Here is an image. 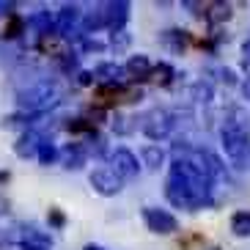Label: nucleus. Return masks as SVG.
<instances>
[{
  "label": "nucleus",
  "mask_w": 250,
  "mask_h": 250,
  "mask_svg": "<svg viewBox=\"0 0 250 250\" xmlns=\"http://www.w3.org/2000/svg\"><path fill=\"white\" fill-rule=\"evenodd\" d=\"M104 14H107V30L118 33V30H124L126 20H129V3H124V0L104 3Z\"/></svg>",
  "instance_id": "9d476101"
},
{
  "label": "nucleus",
  "mask_w": 250,
  "mask_h": 250,
  "mask_svg": "<svg viewBox=\"0 0 250 250\" xmlns=\"http://www.w3.org/2000/svg\"><path fill=\"white\" fill-rule=\"evenodd\" d=\"M36 160L42 162V165H52V162L58 160V148H55L52 140H44V143L36 148Z\"/></svg>",
  "instance_id": "aec40b11"
},
{
  "label": "nucleus",
  "mask_w": 250,
  "mask_h": 250,
  "mask_svg": "<svg viewBox=\"0 0 250 250\" xmlns=\"http://www.w3.org/2000/svg\"><path fill=\"white\" fill-rule=\"evenodd\" d=\"M83 50H85V52H102L104 44H102V42H96V39L85 36V39H83Z\"/></svg>",
  "instance_id": "a878e982"
},
{
  "label": "nucleus",
  "mask_w": 250,
  "mask_h": 250,
  "mask_svg": "<svg viewBox=\"0 0 250 250\" xmlns=\"http://www.w3.org/2000/svg\"><path fill=\"white\" fill-rule=\"evenodd\" d=\"M80 17H83V11H80V6H63L58 11V17L52 20V25H55V30H58V36H72V30L80 25Z\"/></svg>",
  "instance_id": "1a4fd4ad"
},
{
  "label": "nucleus",
  "mask_w": 250,
  "mask_h": 250,
  "mask_svg": "<svg viewBox=\"0 0 250 250\" xmlns=\"http://www.w3.org/2000/svg\"><path fill=\"white\" fill-rule=\"evenodd\" d=\"M25 250H50V248H44V245H25Z\"/></svg>",
  "instance_id": "c85d7f7f"
},
{
  "label": "nucleus",
  "mask_w": 250,
  "mask_h": 250,
  "mask_svg": "<svg viewBox=\"0 0 250 250\" xmlns=\"http://www.w3.org/2000/svg\"><path fill=\"white\" fill-rule=\"evenodd\" d=\"M160 39L165 42V44H170V50H173V52H182V50L190 47V36H187V30H165Z\"/></svg>",
  "instance_id": "f3484780"
},
{
  "label": "nucleus",
  "mask_w": 250,
  "mask_h": 250,
  "mask_svg": "<svg viewBox=\"0 0 250 250\" xmlns=\"http://www.w3.org/2000/svg\"><path fill=\"white\" fill-rule=\"evenodd\" d=\"M126 44H129V36H126V30H118V33H113V39H110V47L113 50H126Z\"/></svg>",
  "instance_id": "393cba45"
},
{
  "label": "nucleus",
  "mask_w": 250,
  "mask_h": 250,
  "mask_svg": "<svg viewBox=\"0 0 250 250\" xmlns=\"http://www.w3.org/2000/svg\"><path fill=\"white\" fill-rule=\"evenodd\" d=\"M66 129L72 135H94L96 132V121H91V118H72V121H69L66 124Z\"/></svg>",
  "instance_id": "6ab92c4d"
},
{
  "label": "nucleus",
  "mask_w": 250,
  "mask_h": 250,
  "mask_svg": "<svg viewBox=\"0 0 250 250\" xmlns=\"http://www.w3.org/2000/svg\"><path fill=\"white\" fill-rule=\"evenodd\" d=\"M126 80H148L151 77V61L146 55H132V58L126 61Z\"/></svg>",
  "instance_id": "9b49d317"
},
{
  "label": "nucleus",
  "mask_w": 250,
  "mask_h": 250,
  "mask_svg": "<svg viewBox=\"0 0 250 250\" xmlns=\"http://www.w3.org/2000/svg\"><path fill=\"white\" fill-rule=\"evenodd\" d=\"M151 74H154V80L160 83V85H170V83H173V77H176V72H173V66H168V63H160V66H151Z\"/></svg>",
  "instance_id": "4be33fe9"
},
{
  "label": "nucleus",
  "mask_w": 250,
  "mask_h": 250,
  "mask_svg": "<svg viewBox=\"0 0 250 250\" xmlns=\"http://www.w3.org/2000/svg\"><path fill=\"white\" fill-rule=\"evenodd\" d=\"M25 30L36 33V36H52L55 25H52V17L47 14V11H36V14H30L28 20H25Z\"/></svg>",
  "instance_id": "ddd939ff"
},
{
  "label": "nucleus",
  "mask_w": 250,
  "mask_h": 250,
  "mask_svg": "<svg viewBox=\"0 0 250 250\" xmlns=\"http://www.w3.org/2000/svg\"><path fill=\"white\" fill-rule=\"evenodd\" d=\"M231 3H212V6H204V17L209 25H220L226 20H231Z\"/></svg>",
  "instance_id": "2eb2a0df"
},
{
  "label": "nucleus",
  "mask_w": 250,
  "mask_h": 250,
  "mask_svg": "<svg viewBox=\"0 0 250 250\" xmlns=\"http://www.w3.org/2000/svg\"><path fill=\"white\" fill-rule=\"evenodd\" d=\"M220 140H223V151L231 160V165L239 170L250 168V132L242 124V118L236 113V118H226L220 129Z\"/></svg>",
  "instance_id": "f03ea898"
},
{
  "label": "nucleus",
  "mask_w": 250,
  "mask_h": 250,
  "mask_svg": "<svg viewBox=\"0 0 250 250\" xmlns=\"http://www.w3.org/2000/svg\"><path fill=\"white\" fill-rule=\"evenodd\" d=\"M85 250H102L99 245H85Z\"/></svg>",
  "instance_id": "c756f323"
},
{
  "label": "nucleus",
  "mask_w": 250,
  "mask_h": 250,
  "mask_svg": "<svg viewBox=\"0 0 250 250\" xmlns=\"http://www.w3.org/2000/svg\"><path fill=\"white\" fill-rule=\"evenodd\" d=\"M231 231L236 236H250V212H236L231 220Z\"/></svg>",
  "instance_id": "412c9836"
},
{
  "label": "nucleus",
  "mask_w": 250,
  "mask_h": 250,
  "mask_svg": "<svg viewBox=\"0 0 250 250\" xmlns=\"http://www.w3.org/2000/svg\"><path fill=\"white\" fill-rule=\"evenodd\" d=\"M88 182L99 195H116V192H121V187H124V182H121L110 168H96L88 176Z\"/></svg>",
  "instance_id": "0eeeda50"
},
{
  "label": "nucleus",
  "mask_w": 250,
  "mask_h": 250,
  "mask_svg": "<svg viewBox=\"0 0 250 250\" xmlns=\"http://www.w3.org/2000/svg\"><path fill=\"white\" fill-rule=\"evenodd\" d=\"M61 99H63V91H61V85L55 80H36L17 91V104H20L22 113L44 116L50 107L61 104Z\"/></svg>",
  "instance_id": "7ed1b4c3"
},
{
  "label": "nucleus",
  "mask_w": 250,
  "mask_h": 250,
  "mask_svg": "<svg viewBox=\"0 0 250 250\" xmlns=\"http://www.w3.org/2000/svg\"><path fill=\"white\" fill-rule=\"evenodd\" d=\"M143 220H146L148 231H154V234H173V231H179V220L170 212H165V209L146 206L143 209Z\"/></svg>",
  "instance_id": "423d86ee"
},
{
  "label": "nucleus",
  "mask_w": 250,
  "mask_h": 250,
  "mask_svg": "<svg viewBox=\"0 0 250 250\" xmlns=\"http://www.w3.org/2000/svg\"><path fill=\"white\" fill-rule=\"evenodd\" d=\"M192 96H198V102H209V99H212V85H209V83H198V85L192 88Z\"/></svg>",
  "instance_id": "b1692460"
},
{
  "label": "nucleus",
  "mask_w": 250,
  "mask_h": 250,
  "mask_svg": "<svg viewBox=\"0 0 250 250\" xmlns=\"http://www.w3.org/2000/svg\"><path fill=\"white\" fill-rule=\"evenodd\" d=\"M61 157H63V165H66L69 170H80L83 165H85V160H88V148L83 146V143H69V146L61 151Z\"/></svg>",
  "instance_id": "f8f14e48"
},
{
  "label": "nucleus",
  "mask_w": 250,
  "mask_h": 250,
  "mask_svg": "<svg viewBox=\"0 0 250 250\" xmlns=\"http://www.w3.org/2000/svg\"><path fill=\"white\" fill-rule=\"evenodd\" d=\"M44 140H50V138H44L39 129H28V132L20 138V143H17V154L20 157H36V148L42 146Z\"/></svg>",
  "instance_id": "4468645a"
},
{
  "label": "nucleus",
  "mask_w": 250,
  "mask_h": 250,
  "mask_svg": "<svg viewBox=\"0 0 250 250\" xmlns=\"http://www.w3.org/2000/svg\"><path fill=\"white\" fill-rule=\"evenodd\" d=\"M132 118H126V116H116V121H113V132L116 135H129L138 126V118H135V124H129Z\"/></svg>",
  "instance_id": "5701e85b"
},
{
  "label": "nucleus",
  "mask_w": 250,
  "mask_h": 250,
  "mask_svg": "<svg viewBox=\"0 0 250 250\" xmlns=\"http://www.w3.org/2000/svg\"><path fill=\"white\" fill-rule=\"evenodd\" d=\"M99 85H126V72L124 66H118V63H99V66L91 72Z\"/></svg>",
  "instance_id": "6e6552de"
},
{
  "label": "nucleus",
  "mask_w": 250,
  "mask_h": 250,
  "mask_svg": "<svg viewBox=\"0 0 250 250\" xmlns=\"http://www.w3.org/2000/svg\"><path fill=\"white\" fill-rule=\"evenodd\" d=\"M77 83H80V85H91V83H94V77H91V72H80Z\"/></svg>",
  "instance_id": "cd10ccee"
},
{
  "label": "nucleus",
  "mask_w": 250,
  "mask_h": 250,
  "mask_svg": "<svg viewBox=\"0 0 250 250\" xmlns=\"http://www.w3.org/2000/svg\"><path fill=\"white\" fill-rule=\"evenodd\" d=\"M223 176L226 168L212 151L190 143H173V162L165 179V198L187 212L212 209L217 204L214 187Z\"/></svg>",
  "instance_id": "f257e3e1"
},
{
  "label": "nucleus",
  "mask_w": 250,
  "mask_h": 250,
  "mask_svg": "<svg viewBox=\"0 0 250 250\" xmlns=\"http://www.w3.org/2000/svg\"><path fill=\"white\" fill-rule=\"evenodd\" d=\"M179 113L173 110H165V107H154L151 113H146V116L140 118V129H143V135L151 140H165L173 135V129H176L182 121H179Z\"/></svg>",
  "instance_id": "20e7f679"
},
{
  "label": "nucleus",
  "mask_w": 250,
  "mask_h": 250,
  "mask_svg": "<svg viewBox=\"0 0 250 250\" xmlns=\"http://www.w3.org/2000/svg\"><path fill=\"white\" fill-rule=\"evenodd\" d=\"M63 223H66V217H63V214H61L58 209H50V226L61 228V226H63Z\"/></svg>",
  "instance_id": "bb28decb"
},
{
  "label": "nucleus",
  "mask_w": 250,
  "mask_h": 250,
  "mask_svg": "<svg viewBox=\"0 0 250 250\" xmlns=\"http://www.w3.org/2000/svg\"><path fill=\"white\" fill-rule=\"evenodd\" d=\"M110 165H113V173H116L118 179H121V182H129V179H135L140 173V165H138V157L132 154V151H129V148H116V151H113L110 154Z\"/></svg>",
  "instance_id": "39448f33"
},
{
  "label": "nucleus",
  "mask_w": 250,
  "mask_h": 250,
  "mask_svg": "<svg viewBox=\"0 0 250 250\" xmlns=\"http://www.w3.org/2000/svg\"><path fill=\"white\" fill-rule=\"evenodd\" d=\"M25 33V17L22 14H8V22H6V30H3V36L6 42H14Z\"/></svg>",
  "instance_id": "a211bd4d"
},
{
  "label": "nucleus",
  "mask_w": 250,
  "mask_h": 250,
  "mask_svg": "<svg viewBox=\"0 0 250 250\" xmlns=\"http://www.w3.org/2000/svg\"><path fill=\"white\" fill-rule=\"evenodd\" d=\"M140 157H143V165L151 170L162 168V162H165V151H162L157 143H151V146H143L140 148Z\"/></svg>",
  "instance_id": "dca6fc26"
}]
</instances>
